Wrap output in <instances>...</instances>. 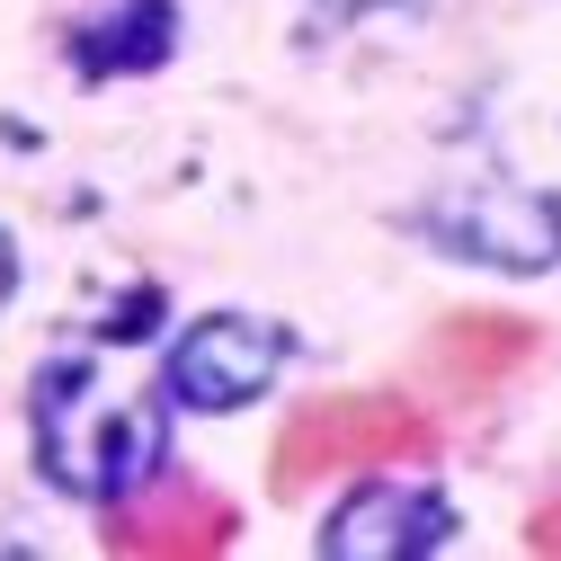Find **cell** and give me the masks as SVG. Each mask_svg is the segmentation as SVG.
<instances>
[{"mask_svg": "<svg viewBox=\"0 0 561 561\" xmlns=\"http://www.w3.org/2000/svg\"><path fill=\"white\" fill-rule=\"evenodd\" d=\"M27 428L36 463L62 500H99L116 508L170 446V410L152 383H107L99 357H45L27 392Z\"/></svg>", "mask_w": 561, "mask_h": 561, "instance_id": "6da1fadb", "label": "cell"}, {"mask_svg": "<svg viewBox=\"0 0 561 561\" xmlns=\"http://www.w3.org/2000/svg\"><path fill=\"white\" fill-rule=\"evenodd\" d=\"M419 455H437V419L410 392H321L276 428L267 490L304 500L330 472H383V463H419Z\"/></svg>", "mask_w": 561, "mask_h": 561, "instance_id": "7a4b0ae2", "label": "cell"}, {"mask_svg": "<svg viewBox=\"0 0 561 561\" xmlns=\"http://www.w3.org/2000/svg\"><path fill=\"white\" fill-rule=\"evenodd\" d=\"M419 232L446 241L455 259L508 267V276H543V267H561V196L508 187V179H463V187L419 205Z\"/></svg>", "mask_w": 561, "mask_h": 561, "instance_id": "3957f363", "label": "cell"}, {"mask_svg": "<svg viewBox=\"0 0 561 561\" xmlns=\"http://www.w3.org/2000/svg\"><path fill=\"white\" fill-rule=\"evenodd\" d=\"M276 366H286V330H276L267 312H205L179 347H170V375L161 392L179 410H250Z\"/></svg>", "mask_w": 561, "mask_h": 561, "instance_id": "277c9868", "label": "cell"}, {"mask_svg": "<svg viewBox=\"0 0 561 561\" xmlns=\"http://www.w3.org/2000/svg\"><path fill=\"white\" fill-rule=\"evenodd\" d=\"M446 543H455V508H446V490H419V481H366L321 526L330 561H428Z\"/></svg>", "mask_w": 561, "mask_h": 561, "instance_id": "5b68a950", "label": "cell"}, {"mask_svg": "<svg viewBox=\"0 0 561 561\" xmlns=\"http://www.w3.org/2000/svg\"><path fill=\"white\" fill-rule=\"evenodd\" d=\"M107 552L125 561H215L232 552V500L215 490H161V500H134V508H107Z\"/></svg>", "mask_w": 561, "mask_h": 561, "instance_id": "8992f818", "label": "cell"}, {"mask_svg": "<svg viewBox=\"0 0 561 561\" xmlns=\"http://www.w3.org/2000/svg\"><path fill=\"white\" fill-rule=\"evenodd\" d=\"M179 45V0H116L107 27L72 36V72L81 81H116V72H161Z\"/></svg>", "mask_w": 561, "mask_h": 561, "instance_id": "52a82bcc", "label": "cell"}, {"mask_svg": "<svg viewBox=\"0 0 561 561\" xmlns=\"http://www.w3.org/2000/svg\"><path fill=\"white\" fill-rule=\"evenodd\" d=\"M526 357H535V330L508 321V312H455V321L428 339V366L455 375L463 392H490L500 375H517Z\"/></svg>", "mask_w": 561, "mask_h": 561, "instance_id": "ba28073f", "label": "cell"}, {"mask_svg": "<svg viewBox=\"0 0 561 561\" xmlns=\"http://www.w3.org/2000/svg\"><path fill=\"white\" fill-rule=\"evenodd\" d=\"M10 295H19V241L0 232V304H10Z\"/></svg>", "mask_w": 561, "mask_h": 561, "instance_id": "9c48e42d", "label": "cell"}, {"mask_svg": "<svg viewBox=\"0 0 561 561\" xmlns=\"http://www.w3.org/2000/svg\"><path fill=\"white\" fill-rule=\"evenodd\" d=\"M330 19H366V10H392V0H321Z\"/></svg>", "mask_w": 561, "mask_h": 561, "instance_id": "30bf717a", "label": "cell"}]
</instances>
